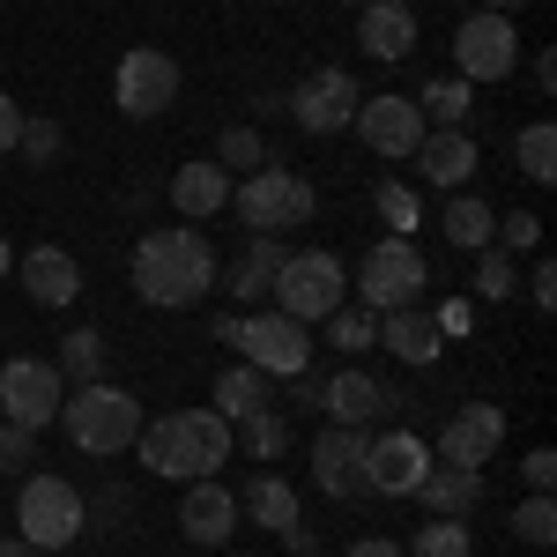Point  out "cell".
Instances as JSON below:
<instances>
[{
    "mask_svg": "<svg viewBox=\"0 0 557 557\" xmlns=\"http://www.w3.org/2000/svg\"><path fill=\"white\" fill-rule=\"evenodd\" d=\"M209 283H215V253H209V238H201L194 223H164V231H149V238L134 246V290L149 305H164V312L201 305Z\"/></svg>",
    "mask_w": 557,
    "mask_h": 557,
    "instance_id": "6da1fadb",
    "label": "cell"
},
{
    "mask_svg": "<svg viewBox=\"0 0 557 557\" xmlns=\"http://www.w3.org/2000/svg\"><path fill=\"white\" fill-rule=\"evenodd\" d=\"M134 446H141V461L157 475H172V483H201L231 461V424L215 417V409H178V417H157V424L134 431Z\"/></svg>",
    "mask_w": 557,
    "mask_h": 557,
    "instance_id": "7a4b0ae2",
    "label": "cell"
},
{
    "mask_svg": "<svg viewBox=\"0 0 557 557\" xmlns=\"http://www.w3.org/2000/svg\"><path fill=\"white\" fill-rule=\"evenodd\" d=\"M60 424H67V438L83 446V454H127L134 446V431H141V401H134L127 386H112V380H89L75 386L67 401H60Z\"/></svg>",
    "mask_w": 557,
    "mask_h": 557,
    "instance_id": "3957f363",
    "label": "cell"
},
{
    "mask_svg": "<svg viewBox=\"0 0 557 557\" xmlns=\"http://www.w3.org/2000/svg\"><path fill=\"white\" fill-rule=\"evenodd\" d=\"M231 209L246 215L253 238H283V231H298L305 215H312V186L298 172L260 164V172H246V186H231Z\"/></svg>",
    "mask_w": 557,
    "mask_h": 557,
    "instance_id": "277c9868",
    "label": "cell"
},
{
    "mask_svg": "<svg viewBox=\"0 0 557 557\" xmlns=\"http://www.w3.org/2000/svg\"><path fill=\"white\" fill-rule=\"evenodd\" d=\"M15 520H23V543L30 550H67L83 535V491L60 483V475H23Z\"/></svg>",
    "mask_w": 557,
    "mask_h": 557,
    "instance_id": "5b68a950",
    "label": "cell"
},
{
    "mask_svg": "<svg viewBox=\"0 0 557 557\" xmlns=\"http://www.w3.org/2000/svg\"><path fill=\"white\" fill-rule=\"evenodd\" d=\"M268 298H275V312H290V320H305V327L327 320V312L343 305V260L320 253V246H312V253H290L283 268H275V290H268Z\"/></svg>",
    "mask_w": 557,
    "mask_h": 557,
    "instance_id": "8992f818",
    "label": "cell"
},
{
    "mask_svg": "<svg viewBox=\"0 0 557 557\" xmlns=\"http://www.w3.org/2000/svg\"><path fill=\"white\" fill-rule=\"evenodd\" d=\"M60 401H67L60 364H45V357H8V364H0V424L45 431L60 417Z\"/></svg>",
    "mask_w": 557,
    "mask_h": 557,
    "instance_id": "52a82bcc",
    "label": "cell"
},
{
    "mask_svg": "<svg viewBox=\"0 0 557 557\" xmlns=\"http://www.w3.org/2000/svg\"><path fill=\"white\" fill-rule=\"evenodd\" d=\"M238 357L268 372V380H298L305 364H312V335H305V320L290 312H253V320H238Z\"/></svg>",
    "mask_w": 557,
    "mask_h": 557,
    "instance_id": "ba28073f",
    "label": "cell"
},
{
    "mask_svg": "<svg viewBox=\"0 0 557 557\" xmlns=\"http://www.w3.org/2000/svg\"><path fill=\"white\" fill-rule=\"evenodd\" d=\"M431 283L424 253L409 246V238H386L364 253V275H357V305L364 312H401V305H417V290Z\"/></svg>",
    "mask_w": 557,
    "mask_h": 557,
    "instance_id": "9c48e42d",
    "label": "cell"
},
{
    "mask_svg": "<svg viewBox=\"0 0 557 557\" xmlns=\"http://www.w3.org/2000/svg\"><path fill=\"white\" fill-rule=\"evenodd\" d=\"M520 60V30L513 15H491V8H475L469 23L454 30V75L461 83H506Z\"/></svg>",
    "mask_w": 557,
    "mask_h": 557,
    "instance_id": "30bf717a",
    "label": "cell"
},
{
    "mask_svg": "<svg viewBox=\"0 0 557 557\" xmlns=\"http://www.w3.org/2000/svg\"><path fill=\"white\" fill-rule=\"evenodd\" d=\"M112 97H120L127 120H157V112H172V104H178V60H172V52H157V45H134L127 60H120V75H112Z\"/></svg>",
    "mask_w": 557,
    "mask_h": 557,
    "instance_id": "8fae6325",
    "label": "cell"
},
{
    "mask_svg": "<svg viewBox=\"0 0 557 557\" xmlns=\"http://www.w3.org/2000/svg\"><path fill=\"white\" fill-rule=\"evenodd\" d=\"M283 104H290V120H298L305 134H343L349 120H357V104H364V89H357L349 67H320V75H305Z\"/></svg>",
    "mask_w": 557,
    "mask_h": 557,
    "instance_id": "7c38bea8",
    "label": "cell"
},
{
    "mask_svg": "<svg viewBox=\"0 0 557 557\" xmlns=\"http://www.w3.org/2000/svg\"><path fill=\"white\" fill-rule=\"evenodd\" d=\"M424 469H431V446L417 438V431L364 438V491H380V498H417Z\"/></svg>",
    "mask_w": 557,
    "mask_h": 557,
    "instance_id": "4fadbf2b",
    "label": "cell"
},
{
    "mask_svg": "<svg viewBox=\"0 0 557 557\" xmlns=\"http://www.w3.org/2000/svg\"><path fill=\"white\" fill-rule=\"evenodd\" d=\"M349 127L364 134V149H372V157H417V141L431 134L424 112H417V97H364Z\"/></svg>",
    "mask_w": 557,
    "mask_h": 557,
    "instance_id": "5bb4252c",
    "label": "cell"
},
{
    "mask_svg": "<svg viewBox=\"0 0 557 557\" xmlns=\"http://www.w3.org/2000/svg\"><path fill=\"white\" fill-rule=\"evenodd\" d=\"M498 438H506V409L469 401V409H454L446 431H438V461H446V469H483V461L498 454Z\"/></svg>",
    "mask_w": 557,
    "mask_h": 557,
    "instance_id": "9a60e30c",
    "label": "cell"
},
{
    "mask_svg": "<svg viewBox=\"0 0 557 557\" xmlns=\"http://www.w3.org/2000/svg\"><path fill=\"white\" fill-rule=\"evenodd\" d=\"M312 483L327 498H364V431L349 424H327L320 446H312Z\"/></svg>",
    "mask_w": 557,
    "mask_h": 557,
    "instance_id": "2e32d148",
    "label": "cell"
},
{
    "mask_svg": "<svg viewBox=\"0 0 557 557\" xmlns=\"http://www.w3.org/2000/svg\"><path fill=\"white\" fill-rule=\"evenodd\" d=\"M178 528H186V543L215 550V543L238 535V498H231L215 475H201V483H186V498H178Z\"/></svg>",
    "mask_w": 557,
    "mask_h": 557,
    "instance_id": "e0dca14e",
    "label": "cell"
},
{
    "mask_svg": "<svg viewBox=\"0 0 557 557\" xmlns=\"http://www.w3.org/2000/svg\"><path fill=\"white\" fill-rule=\"evenodd\" d=\"M357 45L372 60H409L417 52V8L409 0H364L357 8Z\"/></svg>",
    "mask_w": 557,
    "mask_h": 557,
    "instance_id": "ac0fdd59",
    "label": "cell"
},
{
    "mask_svg": "<svg viewBox=\"0 0 557 557\" xmlns=\"http://www.w3.org/2000/svg\"><path fill=\"white\" fill-rule=\"evenodd\" d=\"M417 164H424L431 186H446V194H454V186H469V178H475V164H483V157H475L469 127H438V134H424V141H417Z\"/></svg>",
    "mask_w": 557,
    "mask_h": 557,
    "instance_id": "d6986e66",
    "label": "cell"
},
{
    "mask_svg": "<svg viewBox=\"0 0 557 557\" xmlns=\"http://www.w3.org/2000/svg\"><path fill=\"white\" fill-rule=\"evenodd\" d=\"M417 498L431 506V520H469L483 506V469H446V461H431L424 483H417Z\"/></svg>",
    "mask_w": 557,
    "mask_h": 557,
    "instance_id": "ffe728a7",
    "label": "cell"
},
{
    "mask_svg": "<svg viewBox=\"0 0 557 557\" xmlns=\"http://www.w3.org/2000/svg\"><path fill=\"white\" fill-rule=\"evenodd\" d=\"M320 409H327L335 424L364 431V424L386 409V386L372 380V372H335V380H320Z\"/></svg>",
    "mask_w": 557,
    "mask_h": 557,
    "instance_id": "44dd1931",
    "label": "cell"
},
{
    "mask_svg": "<svg viewBox=\"0 0 557 557\" xmlns=\"http://www.w3.org/2000/svg\"><path fill=\"white\" fill-rule=\"evenodd\" d=\"M380 349H394L401 364H438V349H446V335L431 327V312H417V305H401V312H380Z\"/></svg>",
    "mask_w": 557,
    "mask_h": 557,
    "instance_id": "7402d4cb",
    "label": "cell"
},
{
    "mask_svg": "<svg viewBox=\"0 0 557 557\" xmlns=\"http://www.w3.org/2000/svg\"><path fill=\"white\" fill-rule=\"evenodd\" d=\"M172 209L178 215H194V223H201V215H215V209H231V172H223V164H178L172 172Z\"/></svg>",
    "mask_w": 557,
    "mask_h": 557,
    "instance_id": "603a6c76",
    "label": "cell"
},
{
    "mask_svg": "<svg viewBox=\"0 0 557 557\" xmlns=\"http://www.w3.org/2000/svg\"><path fill=\"white\" fill-rule=\"evenodd\" d=\"M23 290L38 305H75L83 268H75V253H60V246H38V253H23Z\"/></svg>",
    "mask_w": 557,
    "mask_h": 557,
    "instance_id": "cb8c5ba5",
    "label": "cell"
},
{
    "mask_svg": "<svg viewBox=\"0 0 557 557\" xmlns=\"http://www.w3.org/2000/svg\"><path fill=\"white\" fill-rule=\"evenodd\" d=\"M260 409H275V380L253 372V364H231V372L215 380V417H223V424H246Z\"/></svg>",
    "mask_w": 557,
    "mask_h": 557,
    "instance_id": "d4e9b609",
    "label": "cell"
},
{
    "mask_svg": "<svg viewBox=\"0 0 557 557\" xmlns=\"http://www.w3.org/2000/svg\"><path fill=\"white\" fill-rule=\"evenodd\" d=\"M283 238H253V246H246V253L231 260V283H223V290H231V298L238 305H260L268 298V290H275V268H283Z\"/></svg>",
    "mask_w": 557,
    "mask_h": 557,
    "instance_id": "484cf974",
    "label": "cell"
},
{
    "mask_svg": "<svg viewBox=\"0 0 557 557\" xmlns=\"http://www.w3.org/2000/svg\"><path fill=\"white\" fill-rule=\"evenodd\" d=\"M238 513H253L260 528H275V535H283V528H298V491H290L283 475H253V483H246V498H238Z\"/></svg>",
    "mask_w": 557,
    "mask_h": 557,
    "instance_id": "4316f807",
    "label": "cell"
},
{
    "mask_svg": "<svg viewBox=\"0 0 557 557\" xmlns=\"http://www.w3.org/2000/svg\"><path fill=\"white\" fill-rule=\"evenodd\" d=\"M417 112H424V127H469V112H475V83H461V75H438V83H424Z\"/></svg>",
    "mask_w": 557,
    "mask_h": 557,
    "instance_id": "83f0119b",
    "label": "cell"
},
{
    "mask_svg": "<svg viewBox=\"0 0 557 557\" xmlns=\"http://www.w3.org/2000/svg\"><path fill=\"white\" fill-rule=\"evenodd\" d=\"M438 231H446L461 253H483V246H491V231H498V215L483 209L475 194H454V201H446V215H438Z\"/></svg>",
    "mask_w": 557,
    "mask_h": 557,
    "instance_id": "f1b7e54d",
    "label": "cell"
},
{
    "mask_svg": "<svg viewBox=\"0 0 557 557\" xmlns=\"http://www.w3.org/2000/svg\"><path fill=\"white\" fill-rule=\"evenodd\" d=\"M104 335H97V327H75V335H67V343H60V357H52V364H60V380H75V386H89V380H104Z\"/></svg>",
    "mask_w": 557,
    "mask_h": 557,
    "instance_id": "f546056e",
    "label": "cell"
},
{
    "mask_svg": "<svg viewBox=\"0 0 557 557\" xmlns=\"http://www.w3.org/2000/svg\"><path fill=\"white\" fill-rule=\"evenodd\" d=\"M513 157H520V172L535 178V186H550V178H557V127H550V120H535V127H520Z\"/></svg>",
    "mask_w": 557,
    "mask_h": 557,
    "instance_id": "4dcf8cb0",
    "label": "cell"
},
{
    "mask_svg": "<svg viewBox=\"0 0 557 557\" xmlns=\"http://www.w3.org/2000/svg\"><path fill=\"white\" fill-rule=\"evenodd\" d=\"M327 343L349 349V357H357V349H380V312H364V305H335V312H327Z\"/></svg>",
    "mask_w": 557,
    "mask_h": 557,
    "instance_id": "1f68e13d",
    "label": "cell"
},
{
    "mask_svg": "<svg viewBox=\"0 0 557 557\" xmlns=\"http://www.w3.org/2000/svg\"><path fill=\"white\" fill-rule=\"evenodd\" d=\"M409 557H475L469 520H424V528H417V543H409Z\"/></svg>",
    "mask_w": 557,
    "mask_h": 557,
    "instance_id": "d6a6232c",
    "label": "cell"
},
{
    "mask_svg": "<svg viewBox=\"0 0 557 557\" xmlns=\"http://www.w3.org/2000/svg\"><path fill=\"white\" fill-rule=\"evenodd\" d=\"M60 149H67V134H60V120H23V134H15V157L23 164H60Z\"/></svg>",
    "mask_w": 557,
    "mask_h": 557,
    "instance_id": "836d02e7",
    "label": "cell"
},
{
    "mask_svg": "<svg viewBox=\"0 0 557 557\" xmlns=\"http://www.w3.org/2000/svg\"><path fill=\"white\" fill-rule=\"evenodd\" d=\"M513 535H520V543H535V550H550V543H557V506H550V491H535V498L513 513Z\"/></svg>",
    "mask_w": 557,
    "mask_h": 557,
    "instance_id": "e575fe53",
    "label": "cell"
},
{
    "mask_svg": "<svg viewBox=\"0 0 557 557\" xmlns=\"http://www.w3.org/2000/svg\"><path fill=\"white\" fill-rule=\"evenodd\" d=\"M215 164H223V172H260V164H268V149H260L253 127H223V141H215Z\"/></svg>",
    "mask_w": 557,
    "mask_h": 557,
    "instance_id": "d590c367",
    "label": "cell"
},
{
    "mask_svg": "<svg viewBox=\"0 0 557 557\" xmlns=\"http://www.w3.org/2000/svg\"><path fill=\"white\" fill-rule=\"evenodd\" d=\"M283 446H290V424H283L275 409H260V417H246V454H253V461H275Z\"/></svg>",
    "mask_w": 557,
    "mask_h": 557,
    "instance_id": "8d00e7d4",
    "label": "cell"
},
{
    "mask_svg": "<svg viewBox=\"0 0 557 557\" xmlns=\"http://www.w3.org/2000/svg\"><path fill=\"white\" fill-rule=\"evenodd\" d=\"M506 253H535L543 246V215H528V209H513V215H498V231H491Z\"/></svg>",
    "mask_w": 557,
    "mask_h": 557,
    "instance_id": "74e56055",
    "label": "cell"
},
{
    "mask_svg": "<svg viewBox=\"0 0 557 557\" xmlns=\"http://www.w3.org/2000/svg\"><path fill=\"white\" fill-rule=\"evenodd\" d=\"M475 290H483V298H513V253L483 246V260H475Z\"/></svg>",
    "mask_w": 557,
    "mask_h": 557,
    "instance_id": "f35d334b",
    "label": "cell"
},
{
    "mask_svg": "<svg viewBox=\"0 0 557 557\" xmlns=\"http://www.w3.org/2000/svg\"><path fill=\"white\" fill-rule=\"evenodd\" d=\"M38 461V431H23V424H0V475H23Z\"/></svg>",
    "mask_w": 557,
    "mask_h": 557,
    "instance_id": "ab89813d",
    "label": "cell"
},
{
    "mask_svg": "<svg viewBox=\"0 0 557 557\" xmlns=\"http://www.w3.org/2000/svg\"><path fill=\"white\" fill-rule=\"evenodd\" d=\"M380 215L394 223V238H409V231H417V194L386 178V186H380Z\"/></svg>",
    "mask_w": 557,
    "mask_h": 557,
    "instance_id": "60d3db41",
    "label": "cell"
},
{
    "mask_svg": "<svg viewBox=\"0 0 557 557\" xmlns=\"http://www.w3.org/2000/svg\"><path fill=\"white\" fill-rule=\"evenodd\" d=\"M520 475H528V491H550V483H557V454H550V446H535V454L520 461Z\"/></svg>",
    "mask_w": 557,
    "mask_h": 557,
    "instance_id": "b9f144b4",
    "label": "cell"
},
{
    "mask_svg": "<svg viewBox=\"0 0 557 557\" xmlns=\"http://www.w3.org/2000/svg\"><path fill=\"white\" fill-rule=\"evenodd\" d=\"M431 327H438V335H469V305H461V298H446L438 312H431Z\"/></svg>",
    "mask_w": 557,
    "mask_h": 557,
    "instance_id": "7bdbcfd3",
    "label": "cell"
},
{
    "mask_svg": "<svg viewBox=\"0 0 557 557\" xmlns=\"http://www.w3.org/2000/svg\"><path fill=\"white\" fill-rule=\"evenodd\" d=\"M15 134H23V112H15V97H8V89H0V157H8V149H15Z\"/></svg>",
    "mask_w": 557,
    "mask_h": 557,
    "instance_id": "ee69618b",
    "label": "cell"
},
{
    "mask_svg": "<svg viewBox=\"0 0 557 557\" xmlns=\"http://www.w3.org/2000/svg\"><path fill=\"white\" fill-rule=\"evenodd\" d=\"M528 290H535V305H543V312H550V305H557V268H550V260H543V268L528 275Z\"/></svg>",
    "mask_w": 557,
    "mask_h": 557,
    "instance_id": "f6af8a7d",
    "label": "cell"
},
{
    "mask_svg": "<svg viewBox=\"0 0 557 557\" xmlns=\"http://www.w3.org/2000/svg\"><path fill=\"white\" fill-rule=\"evenodd\" d=\"M349 557H409L401 543H386V535H364V543H349Z\"/></svg>",
    "mask_w": 557,
    "mask_h": 557,
    "instance_id": "bcb514c9",
    "label": "cell"
},
{
    "mask_svg": "<svg viewBox=\"0 0 557 557\" xmlns=\"http://www.w3.org/2000/svg\"><path fill=\"white\" fill-rule=\"evenodd\" d=\"M0 557H38V550H30V543H23V535H15V543H0Z\"/></svg>",
    "mask_w": 557,
    "mask_h": 557,
    "instance_id": "7dc6e473",
    "label": "cell"
},
{
    "mask_svg": "<svg viewBox=\"0 0 557 557\" xmlns=\"http://www.w3.org/2000/svg\"><path fill=\"white\" fill-rule=\"evenodd\" d=\"M520 8H528V0H491V15H520Z\"/></svg>",
    "mask_w": 557,
    "mask_h": 557,
    "instance_id": "c3c4849f",
    "label": "cell"
},
{
    "mask_svg": "<svg viewBox=\"0 0 557 557\" xmlns=\"http://www.w3.org/2000/svg\"><path fill=\"white\" fill-rule=\"evenodd\" d=\"M8 268H15V253H8V238H0V275H8Z\"/></svg>",
    "mask_w": 557,
    "mask_h": 557,
    "instance_id": "681fc988",
    "label": "cell"
},
{
    "mask_svg": "<svg viewBox=\"0 0 557 557\" xmlns=\"http://www.w3.org/2000/svg\"><path fill=\"white\" fill-rule=\"evenodd\" d=\"M343 8H364V0H343Z\"/></svg>",
    "mask_w": 557,
    "mask_h": 557,
    "instance_id": "f907efd6",
    "label": "cell"
}]
</instances>
